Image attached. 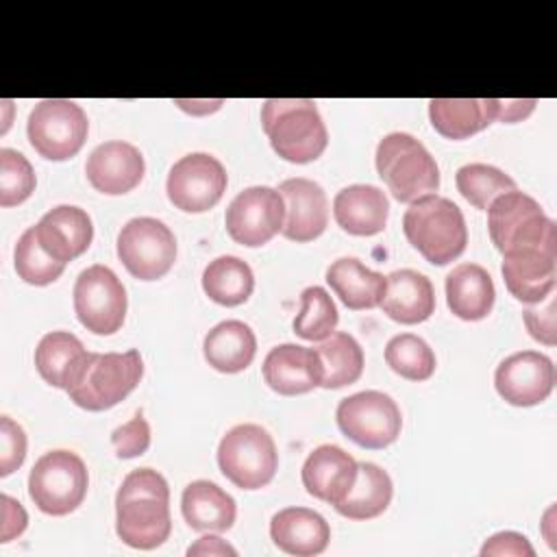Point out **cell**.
Instances as JSON below:
<instances>
[{"label": "cell", "instance_id": "obj_1", "mask_svg": "<svg viewBox=\"0 0 557 557\" xmlns=\"http://www.w3.org/2000/svg\"><path fill=\"white\" fill-rule=\"evenodd\" d=\"M115 531L133 548L161 546L172 531L170 487L152 468L131 470L115 494Z\"/></svg>", "mask_w": 557, "mask_h": 557}, {"label": "cell", "instance_id": "obj_2", "mask_svg": "<svg viewBox=\"0 0 557 557\" xmlns=\"http://www.w3.org/2000/svg\"><path fill=\"white\" fill-rule=\"evenodd\" d=\"M261 126L274 152L289 163L315 161L329 144L322 115L309 98H270L261 107Z\"/></svg>", "mask_w": 557, "mask_h": 557}, {"label": "cell", "instance_id": "obj_3", "mask_svg": "<svg viewBox=\"0 0 557 557\" xmlns=\"http://www.w3.org/2000/svg\"><path fill=\"white\" fill-rule=\"evenodd\" d=\"M407 242L433 265L455 261L468 244V228L461 209L437 194H426L413 202L403 215Z\"/></svg>", "mask_w": 557, "mask_h": 557}, {"label": "cell", "instance_id": "obj_4", "mask_svg": "<svg viewBox=\"0 0 557 557\" xmlns=\"http://www.w3.org/2000/svg\"><path fill=\"white\" fill-rule=\"evenodd\" d=\"M376 172L398 202H413L440 187V168L409 133H389L376 146Z\"/></svg>", "mask_w": 557, "mask_h": 557}, {"label": "cell", "instance_id": "obj_5", "mask_svg": "<svg viewBox=\"0 0 557 557\" xmlns=\"http://www.w3.org/2000/svg\"><path fill=\"white\" fill-rule=\"evenodd\" d=\"M487 211V228L498 252H509L524 246L557 244V224L540 202L524 191H507L492 200Z\"/></svg>", "mask_w": 557, "mask_h": 557}, {"label": "cell", "instance_id": "obj_6", "mask_svg": "<svg viewBox=\"0 0 557 557\" xmlns=\"http://www.w3.org/2000/svg\"><path fill=\"white\" fill-rule=\"evenodd\" d=\"M85 461L72 450L44 453L28 474V496L48 516L72 513L87 494Z\"/></svg>", "mask_w": 557, "mask_h": 557}, {"label": "cell", "instance_id": "obj_7", "mask_svg": "<svg viewBox=\"0 0 557 557\" xmlns=\"http://www.w3.org/2000/svg\"><path fill=\"white\" fill-rule=\"evenodd\" d=\"M144 361L139 350L91 352L81 381L67 389L70 400L87 411H104L124 400L141 381Z\"/></svg>", "mask_w": 557, "mask_h": 557}, {"label": "cell", "instance_id": "obj_8", "mask_svg": "<svg viewBox=\"0 0 557 557\" xmlns=\"http://www.w3.org/2000/svg\"><path fill=\"white\" fill-rule=\"evenodd\" d=\"M218 466L233 485L242 490H259L276 474V444L263 426L237 424L220 440Z\"/></svg>", "mask_w": 557, "mask_h": 557}, {"label": "cell", "instance_id": "obj_9", "mask_svg": "<svg viewBox=\"0 0 557 557\" xmlns=\"http://www.w3.org/2000/svg\"><path fill=\"white\" fill-rule=\"evenodd\" d=\"M30 146L50 161L72 159L89 133L87 113L65 98H48L33 107L26 124Z\"/></svg>", "mask_w": 557, "mask_h": 557}, {"label": "cell", "instance_id": "obj_10", "mask_svg": "<svg viewBox=\"0 0 557 557\" xmlns=\"http://www.w3.org/2000/svg\"><path fill=\"white\" fill-rule=\"evenodd\" d=\"M339 431L361 448L379 450L398 440L403 416L396 400L383 392L366 389L342 398L335 411Z\"/></svg>", "mask_w": 557, "mask_h": 557}, {"label": "cell", "instance_id": "obj_11", "mask_svg": "<svg viewBox=\"0 0 557 557\" xmlns=\"http://www.w3.org/2000/svg\"><path fill=\"white\" fill-rule=\"evenodd\" d=\"M78 322L96 335H113L126 318V289L115 272L102 263L83 270L74 283Z\"/></svg>", "mask_w": 557, "mask_h": 557}, {"label": "cell", "instance_id": "obj_12", "mask_svg": "<svg viewBox=\"0 0 557 557\" xmlns=\"http://www.w3.org/2000/svg\"><path fill=\"white\" fill-rule=\"evenodd\" d=\"M117 257L139 281H157L176 261L174 233L157 218H133L117 233Z\"/></svg>", "mask_w": 557, "mask_h": 557}, {"label": "cell", "instance_id": "obj_13", "mask_svg": "<svg viewBox=\"0 0 557 557\" xmlns=\"http://www.w3.org/2000/svg\"><path fill=\"white\" fill-rule=\"evenodd\" d=\"M226 183V170L215 157L191 152L172 165L165 191L176 209L185 213H202L220 202Z\"/></svg>", "mask_w": 557, "mask_h": 557}, {"label": "cell", "instance_id": "obj_14", "mask_svg": "<svg viewBox=\"0 0 557 557\" xmlns=\"http://www.w3.org/2000/svg\"><path fill=\"white\" fill-rule=\"evenodd\" d=\"M285 222V202L278 189L255 185L239 191L226 207L224 224L233 242L257 248L268 244Z\"/></svg>", "mask_w": 557, "mask_h": 557}, {"label": "cell", "instance_id": "obj_15", "mask_svg": "<svg viewBox=\"0 0 557 557\" xmlns=\"http://www.w3.org/2000/svg\"><path fill=\"white\" fill-rule=\"evenodd\" d=\"M494 385L505 403L533 407L550 396L555 387V366L537 350H520L498 363Z\"/></svg>", "mask_w": 557, "mask_h": 557}, {"label": "cell", "instance_id": "obj_16", "mask_svg": "<svg viewBox=\"0 0 557 557\" xmlns=\"http://www.w3.org/2000/svg\"><path fill=\"white\" fill-rule=\"evenodd\" d=\"M509 294L522 302H542L557 281V244L524 246L503 255L500 265Z\"/></svg>", "mask_w": 557, "mask_h": 557}, {"label": "cell", "instance_id": "obj_17", "mask_svg": "<svg viewBox=\"0 0 557 557\" xmlns=\"http://www.w3.org/2000/svg\"><path fill=\"white\" fill-rule=\"evenodd\" d=\"M146 172L139 148L128 141H104L91 150L85 163L87 181L107 196H120L135 189Z\"/></svg>", "mask_w": 557, "mask_h": 557}, {"label": "cell", "instance_id": "obj_18", "mask_svg": "<svg viewBox=\"0 0 557 557\" xmlns=\"http://www.w3.org/2000/svg\"><path fill=\"white\" fill-rule=\"evenodd\" d=\"M285 202L283 235L292 242H311L320 237L329 224V202L324 189L309 178L296 176L278 185Z\"/></svg>", "mask_w": 557, "mask_h": 557}, {"label": "cell", "instance_id": "obj_19", "mask_svg": "<svg viewBox=\"0 0 557 557\" xmlns=\"http://www.w3.org/2000/svg\"><path fill=\"white\" fill-rule=\"evenodd\" d=\"M35 235L41 248L57 261L67 263L81 257L94 237L91 218L85 209L72 205H59L44 213L35 226Z\"/></svg>", "mask_w": 557, "mask_h": 557}, {"label": "cell", "instance_id": "obj_20", "mask_svg": "<svg viewBox=\"0 0 557 557\" xmlns=\"http://www.w3.org/2000/svg\"><path fill=\"white\" fill-rule=\"evenodd\" d=\"M263 379L283 396L307 394L322 383V363L313 348L281 344L265 355Z\"/></svg>", "mask_w": 557, "mask_h": 557}, {"label": "cell", "instance_id": "obj_21", "mask_svg": "<svg viewBox=\"0 0 557 557\" xmlns=\"http://www.w3.org/2000/svg\"><path fill=\"white\" fill-rule=\"evenodd\" d=\"M300 479L311 496L337 505L357 479V461L344 448L322 444L305 459Z\"/></svg>", "mask_w": 557, "mask_h": 557}, {"label": "cell", "instance_id": "obj_22", "mask_svg": "<svg viewBox=\"0 0 557 557\" xmlns=\"http://www.w3.org/2000/svg\"><path fill=\"white\" fill-rule=\"evenodd\" d=\"M91 352L85 350L83 342L67 331L46 333L35 348V366L39 376L59 389H72L87 363Z\"/></svg>", "mask_w": 557, "mask_h": 557}, {"label": "cell", "instance_id": "obj_23", "mask_svg": "<svg viewBox=\"0 0 557 557\" xmlns=\"http://www.w3.org/2000/svg\"><path fill=\"white\" fill-rule=\"evenodd\" d=\"M270 537L283 553L311 557L329 546L331 527L313 509L285 507L270 520Z\"/></svg>", "mask_w": 557, "mask_h": 557}, {"label": "cell", "instance_id": "obj_24", "mask_svg": "<svg viewBox=\"0 0 557 557\" xmlns=\"http://www.w3.org/2000/svg\"><path fill=\"white\" fill-rule=\"evenodd\" d=\"M383 313L400 324H418L435 311V292L431 281L418 270H394L385 276Z\"/></svg>", "mask_w": 557, "mask_h": 557}, {"label": "cell", "instance_id": "obj_25", "mask_svg": "<svg viewBox=\"0 0 557 557\" xmlns=\"http://www.w3.org/2000/svg\"><path fill=\"white\" fill-rule=\"evenodd\" d=\"M333 215L350 235H376L387 224L389 200L374 185H348L335 194Z\"/></svg>", "mask_w": 557, "mask_h": 557}, {"label": "cell", "instance_id": "obj_26", "mask_svg": "<svg viewBox=\"0 0 557 557\" xmlns=\"http://www.w3.org/2000/svg\"><path fill=\"white\" fill-rule=\"evenodd\" d=\"M496 289L490 272L479 263H459L446 276L448 309L468 322L483 320L494 307Z\"/></svg>", "mask_w": 557, "mask_h": 557}, {"label": "cell", "instance_id": "obj_27", "mask_svg": "<svg viewBox=\"0 0 557 557\" xmlns=\"http://www.w3.org/2000/svg\"><path fill=\"white\" fill-rule=\"evenodd\" d=\"M181 511L194 531H228L237 516V505L213 481H191L181 496Z\"/></svg>", "mask_w": 557, "mask_h": 557}, {"label": "cell", "instance_id": "obj_28", "mask_svg": "<svg viewBox=\"0 0 557 557\" xmlns=\"http://www.w3.org/2000/svg\"><path fill=\"white\" fill-rule=\"evenodd\" d=\"M429 117L440 135L466 139L496 120V107L494 98H433Z\"/></svg>", "mask_w": 557, "mask_h": 557}, {"label": "cell", "instance_id": "obj_29", "mask_svg": "<svg viewBox=\"0 0 557 557\" xmlns=\"http://www.w3.org/2000/svg\"><path fill=\"white\" fill-rule=\"evenodd\" d=\"M205 359L218 372L235 374L246 370L257 352V337L242 320H224L215 324L202 342Z\"/></svg>", "mask_w": 557, "mask_h": 557}, {"label": "cell", "instance_id": "obj_30", "mask_svg": "<svg viewBox=\"0 0 557 557\" xmlns=\"http://www.w3.org/2000/svg\"><path fill=\"white\" fill-rule=\"evenodd\" d=\"M326 283L348 309L379 307L385 294V276L366 268L355 257H342L326 270Z\"/></svg>", "mask_w": 557, "mask_h": 557}, {"label": "cell", "instance_id": "obj_31", "mask_svg": "<svg viewBox=\"0 0 557 557\" xmlns=\"http://www.w3.org/2000/svg\"><path fill=\"white\" fill-rule=\"evenodd\" d=\"M392 479L376 463H357V479L350 492L335 505L337 513L350 520H370L381 516L392 500Z\"/></svg>", "mask_w": 557, "mask_h": 557}, {"label": "cell", "instance_id": "obj_32", "mask_svg": "<svg viewBox=\"0 0 557 557\" xmlns=\"http://www.w3.org/2000/svg\"><path fill=\"white\" fill-rule=\"evenodd\" d=\"M205 294L224 307H237L246 302L255 289V274L246 261L233 255L209 261L202 272Z\"/></svg>", "mask_w": 557, "mask_h": 557}, {"label": "cell", "instance_id": "obj_33", "mask_svg": "<svg viewBox=\"0 0 557 557\" xmlns=\"http://www.w3.org/2000/svg\"><path fill=\"white\" fill-rule=\"evenodd\" d=\"M322 363V383L324 389H337L355 383L363 372V350L359 342L344 331L331 333L313 348Z\"/></svg>", "mask_w": 557, "mask_h": 557}, {"label": "cell", "instance_id": "obj_34", "mask_svg": "<svg viewBox=\"0 0 557 557\" xmlns=\"http://www.w3.org/2000/svg\"><path fill=\"white\" fill-rule=\"evenodd\" d=\"M455 183L459 194L476 209H487L494 198L516 189V181L509 174L487 163L461 165L455 174Z\"/></svg>", "mask_w": 557, "mask_h": 557}, {"label": "cell", "instance_id": "obj_35", "mask_svg": "<svg viewBox=\"0 0 557 557\" xmlns=\"http://www.w3.org/2000/svg\"><path fill=\"white\" fill-rule=\"evenodd\" d=\"M337 307L324 287H307L300 294V311L294 318V333L307 342L326 339L337 326Z\"/></svg>", "mask_w": 557, "mask_h": 557}, {"label": "cell", "instance_id": "obj_36", "mask_svg": "<svg viewBox=\"0 0 557 557\" xmlns=\"http://www.w3.org/2000/svg\"><path fill=\"white\" fill-rule=\"evenodd\" d=\"M385 361L396 374L409 381H426L435 372L431 346L413 333L394 335L385 346Z\"/></svg>", "mask_w": 557, "mask_h": 557}, {"label": "cell", "instance_id": "obj_37", "mask_svg": "<svg viewBox=\"0 0 557 557\" xmlns=\"http://www.w3.org/2000/svg\"><path fill=\"white\" fill-rule=\"evenodd\" d=\"M15 272L22 281L30 283V285H48L54 283L63 270L65 263L52 259L39 244L37 235H35V226L26 228L17 244H15Z\"/></svg>", "mask_w": 557, "mask_h": 557}, {"label": "cell", "instance_id": "obj_38", "mask_svg": "<svg viewBox=\"0 0 557 557\" xmlns=\"http://www.w3.org/2000/svg\"><path fill=\"white\" fill-rule=\"evenodd\" d=\"M35 170L28 159L11 148H0V205L15 207L35 191Z\"/></svg>", "mask_w": 557, "mask_h": 557}, {"label": "cell", "instance_id": "obj_39", "mask_svg": "<svg viewBox=\"0 0 557 557\" xmlns=\"http://www.w3.org/2000/svg\"><path fill=\"white\" fill-rule=\"evenodd\" d=\"M111 444L120 459L139 457L150 446V424L141 413H135L128 422L111 433Z\"/></svg>", "mask_w": 557, "mask_h": 557}, {"label": "cell", "instance_id": "obj_40", "mask_svg": "<svg viewBox=\"0 0 557 557\" xmlns=\"http://www.w3.org/2000/svg\"><path fill=\"white\" fill-rule=\"evenodd\" d=\"M26 433L9 416L0 418V476L11 474L24 463Z\"/></svg>", "mask_w": 557, "mask_h": 557}, {"label": "cell", "instance_id": "obj_41", "mask_svg": "<svg viewBox=\"0 0 557 557\" xmlns=\"http://www.w3.org/2000/svg\"><path fill=\"white\" fill-rule=\"evenodd\" d=\"M546 305L542 307H529L524 309V324L531 333L533 339L546 344V346H555L557 342V331H555V298L553 294L544 298Z\"/></svg>", "mask_w": 557, "mask_h": 557}, {"label": "cell", "instance_id": "obj_42", "mask_svg": "<svg viewBox=\"0 0 557 557\" xmlns=\"http://www.w3.org/2000/svg\"><path fill=\"white\" fill-rule=\"evenodd\" d=\"M481 555H516V557H533L535 550L522 533L500 531L485 540L481 546Z\"/></svg>", "mask_w": 557, "mask_h": 557}, {"label": "cell", "instance_id": "obj_43", "mask_svg": "<svg viewBox=\"0 0 557 557\" xmlns=\"http://www.w3.org/2000/svg\"><path fill=\"white\" fill-rule=\"evenodd\" d=\"M0 516H2L0 542H11L13 537L24 533V529L28 524V513L15 498H11L7 494L0 496Z\"/></svg>", "mask_w": 557, "mask_h": 557}, {"label": "cell", "instance_id": "obj_44", "mask_svg": "<svg viewBox=\"0 0 557 557\" xmlns=\"http://www.w3.org/2000/svg\"><path fill=\"white\" fill-rule=\"evenodd\" d=\"M537 100L535 98H513V100H498L494 98V107H496V120L500 122H520L524 117L531 115V111L535 109Z\"/></svg>", "mask_w": 557, "mask_h": 557}, {"label": "cell", "instance_id": "obj_45", "mask_svg": "<svg viewBox=\"0 0 557 557\" xmlns=\"http://www.w3.org/2000/svg\"><path fill=\"white\" fill-rule=\"evenodd\" d=\"M187 555H237V550L218 535H202L187 548Z\"/></svg>", "mask_w": 557, "mask_h": 557}]
</instances>
